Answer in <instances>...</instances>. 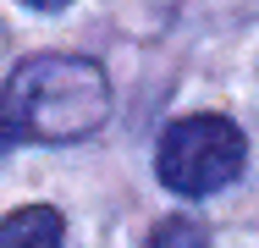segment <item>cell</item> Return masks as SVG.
Returning <instances> with one entry per match:
<instances>
[{
	"label": "cell",
	"instance_id": "cell-1",
	"mask_svg": "<svg viewBox=\"0 0 259 248\" xmlns=\"http://www.w3.org/2000/svg\"><path fill=\"white\" fill-rule=\"evenodd\" d=\"M110 116V77L83 55H28L0 89V154L11 144H72Z\"/></svg>",
	"mask_w": 259,
	"mask_h": 248
},
{
	"label": "cell",
	"instance_id": "cell-2",
	"mask_svg": "<svg viewBox=\"0 0 259 248\" xmlns=\"http://www.w3.org/2000/svg\"><path fill=\"white\" fill-rule=\"evenodd\" d=\"M243 160H248V144H243L237 121H226V116H182L155 144L160 182L182 198L221 193L226 182L243 177Z\"/></svg>",
	"mask_w": 259,
	"mask_h": 248
},
{
	"label": "cell",
	"instance_id": "cell-3",
	"mask_svg": "<svg viewBox=\"0 0 259 248\" xmlns=\"http://www.w3.org/2000/svg\"><path fill=\"white\" fill-rule=\"evenodd\" d=\"M66 226H61V210L50 204H22L0 221V248H61Z\"/></svg>",
	"mask_w": 259,
	"mask_h": 248
},
{
	"label": "cell",
	"instance_id": "cell-4",
	"mask_svg": "<svg viewBox=\"0 0 259 248\" xmlns=\"http://www.w3.org/2000/svg\"><path fill=\"white\" fill-rule=\"evenodd\" d=\"M149 248H209V232L199 221H182V215H171V221H160Z\"/></svg>",
	"mask_w": 259,
	"mask_h": 248
}]
</instances>
